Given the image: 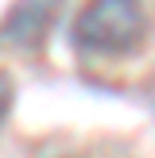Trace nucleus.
<instances>
[{"label": "nucleus", "mask_w": 155, "mask_h": 158, "mask_svg": "<svg viewBox=\"0 0 155 158\" xmlns=\"http://www.w3.org/2000/svg\"><path fill=\"white\" fill-rule=\"evenodd\" d=\"M12 100H16V89H12V77L0 69V123L8 120V112H12Z\"/></svg>", "instance_id": "nucleus-3"}, {"label": "nucleus", "mask_w": 155, "mask_h": 158, "mask_svg": "<svg viewBox=\"0 0 155 158\" xmlns=\"http://www.w3.org/2000/svg\"><path fill=\"white\" fill-rule=\"evenodd\" d=\"M144 0H89L78 12L70 39L85 54H128L144 43Z\"/></svg>", "instance_id": "nucleus-1"}, {"label": "nucleus", "mask_w": 155, "mask_h": 158, "mask_svg": "<svg viewBox=\"0 0 155 158\" xmlns=\"http://www.w3.org/2000/svg\"><path fill=\"white\" fill-rule=\"evenodd\" d=\"M51 12H54V0H20L4 23V35L16 43H35L51 27Z\"/></svg>", "instance_id": "nucleus-2"}]
</instances>
